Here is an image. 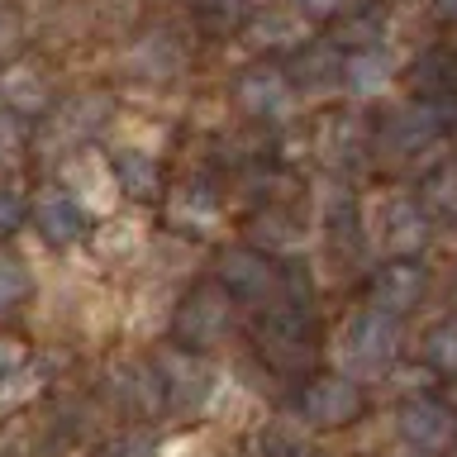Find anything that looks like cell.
Here are the masks:
<instances>
[{
    "label": "cell",
    "instance_id": "obj_12",
    "mask_svg": "<svg viewBox=\"0 0 457 457\" xmlns=\"http://www.w3.org/2000/svg\"><path fill=\"white\" fill-rule=\"evenodd\" d=\"M428 353H434V362L457 371V324H443L438 334H434V343H428Z\"/></svg>",
    "mask_w": 457,
    "mask_h": 457
},
{
    "label": "cell",
    "instance_id": "obj_3",
    "mask_svg": "<svg viewBox=\"0 0 457 457\" xmlns=\"http://www.w3.org/2000/svg\"><path fill=\"white\" fill-rule=\"evenodd\" d=\"M67 181L77 186V200L81 210H110L114 195H120V181H114V167H105L96 153L77 157V162L67 167Z\"/></svg>",
    "mask_w": 457,
    "mask_h": 457
},
{
    "label": "cell",
    "instance_id": "obj_1",
    "mask_svg": "<svg viewBox=\"0 0 457 457\" xmlns=\"http://www.w3.org/2000/svg\"><path fill=\"white\" fill-rule=\"evenodd\" d=\"M391 353H395V324L386 320L381 310L357 314V320L343 328V338H338L343 367L357 371V377H367V371L386 367V362H391Z\"/></svg>",
    "mask_w": 457,
    "mask_h": 457
},
{
    "label": "cell",
    "instance_id": "obj_13",
    "mask_svg": "<svg viewBox=\"0 0 457 457\" xmlns=\"http://www.w3.org/2000/svg\"><path fill=\"white\" fill-rule=\"evenodd\" d=\"M24 271L20 267H14V262H0V310H10L14 305V300H20L24 295Z\"/></svg>",
    "mask_w": 457,
    "mask_h": 457
},
{
    "label": "cell",
    "instance_id": "obj_7",
    "mask_svg": "<svg viewBox=\"0 0 457 457\" xmlns=\"http://www.w3.org/2000/svg\"><path fill=\"white\" fill-rule=\"evenodd\" d=\"M238 96L253 114H281L286 105H291V91H286V81L277 77V71H253V77L238 86Z\"/></svg>",
    "mask_w": 457,
    "mask_h": 457
},
{
    "label": "cell",
    "instance_id": "obj_8",
    "mask_svg": "<svg viewBox=\"0 0 457 457\" xmlns=\"http://www.w3.org/2000/svg\"><path fill=\"white\" fill-rule=\"evenodd\" d=\"M114 181H120V191H129V195H153L157 191V162H153V153H138V148L114 153Z\"/></svg>",
    "mask_w": 457,
    "mask_h": 457
},
{
    "label": "cell",
    "instance_id": "obj_9",
    "mask_svg": "<svg viewBox=\"0 0 457 457\" xmlns=\"http://www.w3.org/2000/svg\"><path fill=\"white\" fill-rule=\"evenodd\" d=\"M181 324H186V334H191V338H205L210 343L228 324V305H220V295H200L195 310H186Z\"/></svg>",
    "mask_w": 457,
    "mask_h": 457
},
{
    "label": "cell",
    "instance_id": "obj_11",
    "mask_svg": "<svg viewBox=\"0 0 457 457\" xmlns=\"http://www.w3.org/2000/svg\"><path fill=\"white\" fill-rule=\"evenodd\" d=\"M0 91H5V100L14 110H38L43 100V81L34 77V71H10L5 81H0Z\"/></svg>",
    "mask_w": 457,
    "mask_h": 457
},
{
    "label": "cell",
    "instance_id": "obj_2",
    "mask_svg": "<svg viewBox=\"0 0 457 457\" xmlns=\"http://www.w3.org/2000/svg\"><path fill=\"white\" fill-rule=\"evenodd\" d=\"M357 405H362V395H357V386L348 377H324L305 395V410L314 424H348L357 414Z\"/></svg>",
    "mask_w": 457,
    "mask_h": 457
},
{
    "label": "cell",
    "instance_id": "obj_15",
    "mask_svg": "<svg viewBox=\"0 0 457 457\" xmlns=\"http://www.w3.org/2000/svg\"><path fill=\"white\" fill-rule=\"evenodd\" d=\"M14 143H20V129H14L10 114H0V157L14 153Z\"/></svg>",
    "mask_w": 457,
    "mask_h": 457
},
{
    "label": "cell",
    "instance_id": "obj_6",
    "mask_svg": "<svg viewBox=\"0 0 457 457\" xmlns=\"http://www.w3.org/2000/svg\"><path fill=\"white\" fill-rule=\"evenodd\" d=\"M420 291H424V277H420V267H386L381 271V281H377V310H391V314H400V310H410L414 300H420Z\"/></svg>",
    "mask_w": 457,
    "mask_h": 457
},
{
    "label": "cell",
    "instance_id": "obj_14",
    "mask_svg": "<svg viewBox=\"0 0 457 457\" xmlns=\"http://www.w3.org/2000/svg\"><path fill=\"white\" fill-rule=\"evenodd\" d=\"M24 220V200L14 191H0V234H10V228H20Z\"/></svg>",
    "mask_w": 457,
    "mask_h": 457
},
{
    "label": "cell",
    "instance_id": "obj_18",
    "mask_svg": "<svg viewBox=\"0 0 457 457\" xmlns=\"http://www.w3.org/2000/svg\"><path fill=\"white\" fill-rule=\"evenodd\" d=\"M438 10L443 14H457V0H438Z\"/></svg>",
    "mask_w": 457,
    "mask_h": 457
},
{
    "label": "cell",
    "instance_id": "obj_16",
    "mask_svg": "<svg viewBox=\"0 0 457 457\" xmlns=\"http://www.w3.org/2000/svg\"><path fill=\"white\" fill-rule=\"evenodd\" d=\"M343 5V0H300V10H310V14H334Z\"/></svg>",
    "mask_w": 457,
    "mask_h": 457
},
{
    "label": "cell",
    "instance_id": "obj_17",
    "mask_svg": "<svg viewBox=\"0 0 457 457\" xmlns=\"http://www.w3.org/2000/svg\"><path fill=\"white\" fill-rule=\"evenodd\" d=\"M10 43H14V24L0 20V48H10Z\"/></svg>",
    "mask_w": 457,
    "mask_h": 457
},
{
    "label": "cell",
    "instance_id": "obj_4",
    "mask_svg": "<svg viewBox=\"0 0 457 457\" xmlns=\"http://www.w3.org/2000/svg\"><path fill=\"white\" fill-rule=\"evenodd\" d=\"M81 200L62 191V186H53V191H43L38 195V205H34V220L43 228V238H53V243H71L81 234Z\"/></svg>",
    "mask_w": 457,
    "mask_h": 457
},
{
    "label": "cell",
    "instance_id": "obj_5",
    "mask_svg": "<svg viewBox=\"0 0 457 457\" xmlns=\"http://www.w3.org/2000/svg\"><path fill=\"white\" fill-rule=\"evenodd\" d=\"M400 428H405V438L420 443V448H443V443L453 438V414L438 410V405H410L400 414Z\"/></svg>",
    "mask_w": 457,
    "mask_h": 457
},
{
    "label": "cell",
    "instance_id": "obj_10",
    "mask_svg": "<svg viewBox=\"0 0 457 457\" xmlns=\"http://www.w3.org/2000/svg\"><path fill=\"white\" fill-rule=\"evenodd\" d=\"M386 77H391V62H386L381 53H357L353 62H348V86L357 96H371V91H381Z\"/></svg>",
    "mask_w": 457,
    "mask_h": 457
}]
</instances>
